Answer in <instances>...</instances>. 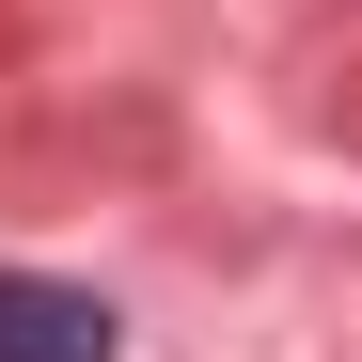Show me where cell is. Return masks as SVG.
Instances as JSON below:
<instances>
[{
    "instance_id": "obj_1",
    "label": "cell",
    "mask_w": 362,
    "mask_h": 362,
    "mask_svg": "<svg viewBox=\"0 0 362 362\" xmlns=\"http://www.w3.org/2000/svg\"><path fill=\"white\" fill-rule=\"evenodd\" d=\"M127 331H110V299L47 284V268H0V362H110Z\"/></svg>"
}]
</instances>
